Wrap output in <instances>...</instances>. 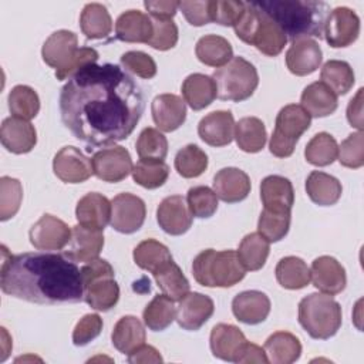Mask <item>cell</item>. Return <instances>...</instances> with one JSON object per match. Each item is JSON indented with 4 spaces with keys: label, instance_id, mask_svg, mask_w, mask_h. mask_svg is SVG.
Returning a JSON list of instances; mask_svg holds the SVG:
<instances>
[{
    "label": "cell",
    "instance_id": "cell-1",
    "mask_svg": "<svg viewBox=\"0 0 364 364\" xmlns=\"http://www.w3.org/2000/svg\"><path fill=\"white\" fill-rule=\"evenodd\" d=\"M58 102L65 128L90 146L128 138L145 108L142 87L124 68L109 63L77 71L61 88Z\"/></svg>",
    "mask_w": 364,
    "mask_h": 364
},
{
    "label": "cell",
    "instance_id": "cell-2",
    "mask_svg": "<svg viewBox=\"0 0 364 364\" xmlns=\"http://www.w3.org/2000/svg\"><path fill=\"white\" fill-rule=\"evenodd\" d=\"M0 286L3 293L38 304L84 300L81 269L65 255L27 252L10 255L1 246Z\"/></svg>",
    "mask_w": 364,
    "mask_h": 364
},
{
    "label": "cell",
    "instance_id": "cell-3",
    "mask_svg": "<svg viewBox=\"0 0 364 364\" xmlns=\"http://www.w3.org/2000/svg\"><path fill=\"white\" fill-rule=\"evenodd\" d=\"M253 4L267 14L291 41L321 38L330 13V6L317 0H262Z\"/></svg>",
    "mask_w": 364,
    "mask_h": 364
},
{
    "label": "cell",
    "instance_id": "cell-4",
    "mask_svg": "<svg viewBox=\"0 0 364 364\" xmlns=\"http://www.w3.org/2000/svg\"><path fill=\"white\" fill-rule=\"evenodd\" d=\"M233 28L243 43L255 46L260 53L269 57L279 55L287 43L283 30L267 14L257 9L253 1L245 3V10Z\"/></svg>",
    "mask_w": 364,
    "mask_h": 364
},
{
    "label": "cell",
    "instance_id": "cell-5",
    "mask_svg": "<svg viewBox=\"0 0 364 364\" xmlns=\"http://www.w3.org/2000/svg\"><path fill=\"white\" fill-rule=\"evenodd\" d=\"M195 280L205 287H232L246 274L235 250H202L192 263Z\"/></svg>",
    "mask_w": 364,
    "mask_h": 364
},
{
    "label": "cell",
    "instance_id": "cell-6",
    "mask_svg": "<svg viewBox=\"0 0 364 364\" xmlns=\"http://www.w3.org/2000/svg\"><path fill=\"white\" fill-rule=\"evenodd\" d=\"M338 301L326 293H311L299 303V323L311 338L327 340L341 327Z\"/></svg>",
    "mask_w": 364,
    "mask_h": 364
},
{
    "label": "cell",
    "instance_id": "cell-7",
    "mask_svg": "<svg viewBox=\"0 0 364 364\" xmlns=\"http://www.w3.org/2000/svg\"><path fill=\"white\" fill-rule=\"evenodd\" d=\"M212 78L216 84L218 98L223 101H245L259 85L257 70L243 57H233L228 64L215 70Z\"/></svg>",
    "mask_w": 364,
    "mask_h": 364
},
{
    "label": "cell",
    "instance_id": "cell-8",
    "mask_svg": "<svg viewBox=\"0 0 364 364\" xmlns=\"http://www.w3.org/2000/svg\"><path fill=\"white\" fill-rule=\"evenodd\" d=\"M311 117L297 104L283 107L277 117L274 131L270 136L269 149L277 158H287L293 154L299 138L309 129Z\"/></svg>",
    "mask_w": 364,
    "mask_h": 364
},
{
    "label": "cell",
    "instance_id": "cell-9",
    "mask_svg": "<svg viewBox=\"0 0 364 364\" xmlns=\"http://www.w3.org/2000/svg\"><path fill=\"white\" fill-rule=\"evenodd\" d=\"M145 202L132 193L124 192L111 200V226L119 233H134L145 222Z\"/></svg>",
    "mask_w": 364,
    "mask_h": 364
},
{
    "label": "cell",
    "instance_id": "cell-10",
    "mask_svg": "<svg viewBox=\"0 0 364 364\" xmlns=\"http://www.w3.org/2000/svg\"><path fill=\"white\" fill-rule=\"evenodd\" d=\"M94 175L104 182H121L132 172V159L124 146L104 148L91 158Z\"/></svg>",
    "mask_w": 364,
    "mask_h": 364
},
{
    "label": "cell",
    "instance_id": "cell-11",
    "mask_svg": "<svg viewBox=\"0 0 364 364\" xmlns=\"http://www.w3.org/2000/svg\"><path fill=\"white\" fill-rule=\"evenodd\" d=\"M323 34L330 47H348L358 38L360 18L348 7H336L327 16Z\"/></svg>",
    "mask_w": 364,
    "mask_h": 364
},
{
    "label": "cell",
    "instance_id": "cell-12",
    "mask_svg": "<svg viewBox=\"0 0 364 364\" xmlns=\"http://www.w3.org/2000/svg\"><path fill=\"white\" fill-rule=\"evenodd\" d=\"M73 229L61 219L46 213L30 229V243L38 250H61L70 243Z\"/></svg>",
    "mask_w": 364,
    "mask_h": 364
},
{
    "label": "cell",
    "instance_id": "cell-13",
    "mask_svg": "<svg viewBox=\"0 0 364 364\" xmlns=\"http://www.w3.org/2000/svg\"><path fill=\"white\" fill-rule=\"evenodd\" d=\"M53 171L65 183H81L94 173L91 159L75 146H64L55 154Z\"/></svg>",
    "mask_w": 364,
    "mask_h": 364
},
{
    "label": "cell",
    "instance_id": "cell-14",
    "mask_svg": "<svg viewBox=\"0 0 364 364\" xmlns=\"http://www.w3.org/2000/svg\"><path fill=\"white\" fill-rule=\"evenodd\" d=\"M213 311L215 304L209 296L192 291L179 300L175 320L183 330L196 331L212 317Z\"/></svg>",
    "mask_w": 364,
    "mask_h": 364
},
{
    "label": "cell",
    "instance_id": "cell-15",
    "mask_svg": "<svg viewBox=\"0 0 364 364\" xmlns=\"http://www.w3.org/2000/svg\"><path fill=\"white\" fill-rule=\"evenodd\" d=\"M192 213L183 196H166L156 209V220L159 228L172 236L183 235L192 226Z\"/></svg>",
    "mask_w": 364,
    "mask_h": 364
},
{
    "label": "cell",
    "instance_id": "cell-16",
    "mask_svg": "<svg viewBox=\"0 0 364 364\" xmlns=\"http://www.w3.org/2000/svg\"><path fill=\"white\" fill-rule=\"evenodd\" d=\"M310 280L321 293L334 296L341 293L347 284L346 270L341 263L331 256H320L313 260Z\"/></svg>",
    "mask_w": 364,
    "mask_h": 364
},
{
    "label": "cell",
    "instance_id": "cell-17",
    "mask_svg": "<svg viewBox=\"0 0 364 364\" xmlns=\"http://www.w3.org/2000/svg\"><path fill=\"white\" fill-rule=\"evenodd\" d=\"M78 51V37L68 30L54 31L43 44L41 55L47 65L55 71L64 70Z\"/></svg>",
    "mask_w": 364,
    "mask_h": 364
},
{
    "label": "cell",
    "instance_id": "cell-18",
    "mask_svg": "<svg viewBox=\"0 0 364 364\" xmlns=\"http://www.w3.org/2000/svg\"><path fill=\"white\" fill-rule=\"evenodd\" d=\"M323 60L318 43L313 38H299L291 41L286 53V65L294 75L303 77L314 73Z\"/></svg>",
    "mask_w": 364,
    "mask_h": 364
},
{
    "label": "cell",
    "instance_id": "cell-19",
    "mask_svg": "<svg viewBox=\"0 0 364 364\" xmlns=\"http://www.w3.org/2000/svg\"><path fill=\"white\" fill-rule=\"evenodd\" d=\"M0 139L3 146L11 154H27L37 142V132L31 122L9 117L3 121L0 128Z\"/></svg>",
    "mask_w": 364,
    "mask_h": 364
},
{
    "label": "cell",
    "instance_id": "cell-20",
    "mask_svg": "<svg viewBox=\"0 0 364 364\" xmlns=\"http://www.w3.org/2000/svg\"><path fill=\"white\" fill-rule=\"evenodd\" d=\"M250 178L239 168H223L213 176V192L226 203H236L250 193Z\"/></svg>",
    "mask_w": 364,
    "mask_h": 364
},
{
    "label": "cell",
    "instance_id": "cell-21",
    "mask_svg": "<svg viewBox=\"0 0 364 364\" xmlns=\"http://www.w3.org/2000/svg\"><path fill=\"white\" fill-rule=\"evenodd\" d=\"M75 218L78 225L102 232L111 220V200L98 192H90L78 200Z\"/></svg>",
    "mask_w": 364,
    "mask_h": 364
},
{
    "label": "cell",
    "instance_id": "cell-22",
    "mask_svg": "<svg viewBox=\"0 0 364 364\" xmlns=\"http://www.w3.org/2000/svg\"><path fill=\"white\" fill-rule=\"evenodd\" d=\"M155 125L164 132L178 129L186 119L185 101L175 94H159L151 104Z\"/></svg>",
    "mask_w": 364,
    "mask_h": 364
},
{
    "label": "cell",
    "instance_id": "cell-23",
    "mask_svg": "<svg viewBox=\"0 0 364 364\" xmlns=\"http://www.w3.org/2000/svg\"><path fill=\"white\" fill-rule=\"evenodd\" d=\"M200 139L210 146L229 145L235 136V119L230 111H213L205 115L198 125Z\"/></svg>",
    "mask_w": 364,
    "mask_h": 364
},
{
    "label": "cell",
    "instance_id": "cell-24",
    "mask_svg": "<svg viewBox=\"0 0 364 364\" xmlns=\"http://www.w3.org/2000/svg\"><path fill=\"white\" fill-rule=\"evenodd\" d=\"M246 341L247 340L239 327L233 324L219 323L210 331L209 346L215 357L223 361L236 363L239 353Z\"/></svg>",
    "mask_w": 364,
    "mask_h": 364
},
{
    "label": "cell",
    "instance_id": "cell-25",
    "mask_svg": "<svg viewBox=\"0 0 364 364\" xmlns=\"http://www.w3.org/2000/svg\"><path fill=\"white\" fill-rule=\"evenodd\" d=\"M232 311L236 320L245 324H259L270 313V299L259 290H246L232 300Z\"/></svg>",
    "mask_w": 364,
    "mask_h": 364
},
{
    "label": "cell",
    "instance_id": "cell-26",
    "mask_svg": "<svg viewBox=\"0 0 364 364\" xmlns=\"http://www.w3.org/2000/svg\"><path fill=\"white\" fill-rule=\"evenodd\" d=\"M260 199L267 210L291 212L294 203L293 185L284 176L269 175L260 183Z\"/></svg>",
    "mask_w": 364,
    "mask_h": 364
},
{
    "label": "cell",
    "instance_id": "cell-27",
    "mask_svg": "<svg viewBox=\"0 0 364 364\" xmlns=\"http://www.w3.org/2000/svg\"><path fill=\"white\" fill-rule=\"evenodd\" d=\"M104 247V235L101 230H92L81 225L73 226V235L68 250L64 255L73 262L88 263L97 259Z\"/></svg>",
    "mask_w": 364,
    "mask_h": 364
},
{
    "label": "cell",
    "instance_id": "cell-28",
    "mask_svg": "<svg viewBox=\"0 0 364 364\" xmlns=\"http://www.w3.org/2000/svg\"><path fill=\"white\" fill-rule=\"evenodd\" d=\"M152 34V20L139 10H128L115 21V37L121 41L148 44Z\"/></svg>",
    "mask_w": 364,
    "mask_h": 364
},
{
    "label": "cell",
    "instance_id": "cell-29",
    "mask_svg": "<svg viewBox=\"0 0 364 364\" xmlns=\"http://www.w3.org/2000/svg\"><path fill=\"white\" fill-rule=\"evenodd\" d=\"M182 95L193 111H200L213 102L218 97V90L212 77L195 73L183 80Z\"/></svg>",
    "mask_w": 364,
    "mask_h": 364
},
{
    "label": "cell",
    "instance_id": "cell-30",
    "mask_svg": "<svg viewBox=\"0 0 364 364\" xmlns=\"http://www.w3.org/2000/svg\"><path fill=\"white\" fill-rule=\"evenodd\" d=\"M301 107L310 117L323 118L331 115L338 105L337 95L321 81L309 84L301 92Z\"/></svg>",
    "mask_w": 364,
    "mask_h": 364
},
{
    "label": "cell",
    "instance_id": "cell-31",
    "mask_svg": "<svg viewBox=\"0 0 364 364\" xmlns=\"http://www.w3.org/2000/svg\"><path fill=\"white\" fill-rule=\"evenodd\" d=\"M146 333L141 320L135 316H124L114 326L111 341L122 354H129L145 343Z\"/></svg>",
    "mask_w": 364,
    "mask_h": 364
},
{
    "label": "cell",
    "instance_id": "cell-32",
    "mask_svg": "<svg viewBox=\"0 0 364 364\" xmlns=\"http://www.w3.org/2000/svg\"><path fill=\"white\" fill-rule=\"evenodd\" d=\"M306 192L316 205L331 206L341 198L343 186L337 178L321 171H313L306 179Z\"/></svg>",
    "mask_w": 364,
    "mask_h": 364
},
{
    "label": "cell",
    "instance_id": "cell-33",
    "mask_svg": "<svg viewBox=\"0 0 364 364\" xmlns=\"http://www.w3.org/2000/svg\"><path fill=\"white\" fill-rule=\"evenodd\" d=\"M264 353L269 363L291 364L300 358L301 344L294 334L289 331H276L266 340Z\"/></svg>",
    "mask_w": 364,
    "mask_h": 364
},
{
    "label": "cell",
    "instance_id": "cell-34",
    "mask_svg": "<svg viewBox=\"0 0 364 364\" xmlns=\"http://www.w3.org/2000/svg\"><path fill=\"white\" fill-rule=\"evenodd\" d=\"M195 54L202 64L220 68L233 58V48L225 37L208 34L198 40Z\"/></svg>",
    "mask_w": 364,
    "mask_h": 364
},
{
    "label": "cell",
    "instance_id": "cell-35",
    "mask_svg": "<svg viewBox=\"0 0 364 364\" xmlns=\"http://www.w3.org/2000/svg\"><path fill=\"white\" fill-rule=\"evenodd\" d=\"M233 138L242 151L247 154H256L266 145V127L257 117H243L235 124Z\"/></svg>",
    "mask_w": 364,
    "mask_h": 364
},
{
    "label": "cell",
    "instance_id": "cell-36",
    "mask_svg": "<svg viewBox=\"0 0 364 364\" xmlns=\"http://www.w3.org/2000/svg\"><path fill=\"white\" fill-rule=\"evenodd\" d=\"M119 299V286L114 277L97 279L84 286V301L97 311L111 310Z\"/></svg>",
    "mask_w": 364,
    "mask_h": 364
},
{
    "label": "cell",
    "instance_id": "cell-37",
    "mask_svg": "<svg viewBox=\"0 0 364 364\" xmlns=\"http://www.w3.org/2000/svg\"><path fill=\"white\" fill-rule=\"evenodd\" d=\"M80 27L87 38H105L112 30L111 16L104 4L88 3L80 16Z\"/></svg>",
    "mask_w": 364,
    "mask_h": 364
},
{
    "label": "cell",
    "instance_id": "cell-38",
    "mask_svg": "<svg viewBox=\"0 0 364 364\" xmlns=\"http://www.w3.org/2000/svg\"><path fill=\"white\" fill-rule=\"evenodd\" d=\"M269 252L270 242L266 237H263L259 232H253L242 239L236 253L246 270L256 272L264 266Z\"/></svg>",
    "mask_w": 364,
    "mask_h": 364
},
{
    "label": "cell",
    "instance_id": "cell-39",
    "mask_svg": "<svg viewBox=\"0 0 364 364\" xmlns=\"http://www.w3.org/2000/svg\"><path fill=\"white\" fill-rule=\"evenodd\" d=\"M274 273L279 284L289 290H299L310 283V269L306 262L297 256L280 259Z\"/></svg>",
    "mask_w": 364,
    "mask_h": 364
},
{
    "label": "cell",
    "instance_id": "cell-40",
    "mask_svg": "<svg viewBox=\"0 0 364 364\" xmlns=\"http://www.w3.org/2000/svg\"><path fill=\"white\" fill-rule=\"evenodd\" d=\"M132 256L138 267L148 270L152 274L173 260L169 249L155 239H146L138 243Z\"/></svg>",
    "mask_w": 364,
    "mask_h": 364
},
{
    "label": "cell",
    "instance_id": "cell-41",
    "mask_svg": "<svg viewBox=\"0 0 364 364\" xmlns=\"http://www.w3.org/2000/svg\"><path fill=\"white\" fill-rule=\"evenodd\" d=\"M320 81L324 82L337 97L347 94L355 81L354 71L347 61L328 60L320 71Z\"/></svg>",
    "mask_w": 364,
    "mask_h": 364
},
{
    "label": "cell",
    "instance_id": "cell-42",
    "mask_svg": "<svg viewBox=\"0 0 364 364\" xmlns=\"http://www.w3.org/2000/svg\"><path fill=\"white\" fill-rule=\"evenodd\" d=\"M176 317L173 300L166 294L155 296L144 309L142 318L145 326L152 331H162L172 324Z\"/></svg>",
    "mask_w": 364,
    "mask_h": 364
},
{
    "label": "cell",
    "instance_id": "cell-43",
    "mask_svg": "<svg viewBox=\"0 0 364 364\" xmlns=\"http://www.w3.org/2000/svg\"><path fill=\"white\" fill-rule=\"evenodd\" d=\"M154 277L161 291L171 297L173 301H179L185 294L189 293V282L182 273L181 267L173 260L155 272Z\"/></svg>",
    "mask_w": 364,
    "mask_h": 364
},
{
    "label": "cell",
    "instance_id": "cell-44",
    "mask_svg": "<svg viewBox=\"0 0 364 364\" xmlns=\"http://www.w3.org/2000/svg\"><path fill=\"white\" fill-rule=\"evenodd\" d=\"M338 145L328 132L316 134L306 145L304 158L314 166H327L337 159Z\"/></svg>",
    "mask_w": 364,
    "mask_h": 364
},
{
    "label": "cell",
    "instance_id": "cell-45",
    "mask_svg": "<svg viewBox=\"0 0 364 364\" xmlns=\"http://www.w3.org/2000/svg\"><path fill=\"white\" fill-rule=\"evenodd\" d=\"M9 109L13 117L30 121L40 111V98L28 85H16L9 92Z\"/></svg>",
    "mask_w": 364,
    "mask_h": 364
},
{
    "label": "cell",
    "instance_id": "cell-46",
    "mask_svg": "<svg viewBox=\"0 0 364 364\" xmlns=\"http://www.w3.org/2000/svg\"><path fill=\"white\" fill-rule=\"evenodd\" d=\"M208 168V155L198 145L189 144L181 148L175 156V169L182 178H198Z\"/></svg>",
    "mask_w": 364,
    "mask_h": 364
},
{
    "label": "cell",
    "instance_id": "cell-47",
    "mask_svg": "<svg viewBox=\"0 0 364 364\" xmlns=\"http://www.w3.org/2000/svg\"><path fill=\"white\" fill-rule=\"evenodd\" d=\"M132 179L139 186L156 189L162 186L169 176V166L164 161L139 159L132 168Z\"/></svg>",
    "mask_w": 364,
    "mask_h": 364
},
{
    "label": "cell",
    "instance_id": "cell-48",
    "mask_svg": "<svg viewBox=\"0 0 364 364\" xmlns=\"http://www.w3.org/2000/svg\"><path fill=\"white\" fill-rule=\"evenodd\" d=\"M135 149L139 159L164 161L168 154V139L159 129L148 127L141 131Z\"/></svg>",
    "mask_w": 364,
    "mask_h": 364
},
{
    "label": "cell",
    "instance_id": "cell-49",
    "mask_svg": "<svg viewBox=\"0 0 364 364\" xmlns=\"http://www.w3.org/2000/svg\"><path fill=\"white\" fill-rule=\"evenodd\" d=\"M23 200L21 182L11 176L0 178V220L6 222L16 216Z\"/></svg>",
    "mask_w": 364,
    "mask_h": 364
},
{
    "label": "cell",
    "instance_id": "cell-50",
    "mask_svg": "<svg viewBox=\"0 0 364 364\" xmlns=\"http://www.w3.org/2000/svg\"><path fill=\"white\" fill-rule=\"evenodd\" d=\"M290 212H272L263 209L259 216L257 230L269 242H279L287 235L290 229Z\"/></svg>",
    "mask_w": 364,
    "mask_h": 364
},
{
    "label": "cell",
    "instance_id": "cell-51",
    "mask_svg": "<svg viewBox=\"0 0 364 364\" xmlns=\"http://www.w3.org/2000/svg\"><path fill=\"white\" fill-rule=\"evenodd\" d=\"M186 203L192 216L208 219L213 216L218 209V196L213 189L208 186H193L188 191Z\"/></svg>",
    "mask_w": 364,
    "mask_h": 364
},
{
    "label": "cell",
    "instance_id": "cell-52",
    "mask_svg": "<svg viewBox=\"0 0 364 364\" xmlns=\"http://www.w3.org/2000/svg\"><path fill=\"white\" fill-rule=\"evenodd\" d=\"M338 162L351 169H358L364 165V134L357 131L350 134L338 146Z\"/></svg>",
    "mask_w": 364,
    "mask_h": 364
},
{
    "label": "cell",
    "instance_id": "cell-53",
    "mask_svg": "<svg viewBox=\"0 0 364 364\" xmlns=\"http://www.w3.org/2000/svg\"><path fill=\"white\" fill-rule=\"evenodd\" d=\"M152 26H154V34L148 41V46L159 51H166L176 46L179 31H178V26L172 20L154 18Z\"/></svg>",
    "mask_w": 364,
    "mask_h": 364
},
{
    "label": "cell",
    "instance_id": "cell-54",
    "mask_svg": "<svg viewBox=\"0 0 364 364\" xmlns=\"http://www.w3.org/2000/svg\"><path fill=\"white\" fill-rule=\"evenodd\" d=\"M121 64L125 70L135 75L149 80L156 74V64L154 58L144 51H127L121 55Z\"/></svg>",
    "mask_w": 364,
    "mask_h": 364
},
{
    "label": "cell",
    "instance_id": "cell-55",
    "mask_svg": "<svg viewBox=\"0 0 364 364\" xmlns=\"http://www.w3.org/2000/svg\"><path fill=\"white\" fill-rule=\"evenodd\" d=\"M245 10V1L210 0L209 11L212 21L220 26H235Z\"/></svg>",
    "mask_w": 364,
    "mask_h": 364
},
{
    "label": "cell",
    "instance_id": "cell-56",
    "mask_svg": "<svg viewBox=\"0 0 364 364\" xmlns=\"http://www.w3.org/2000/svg\"><path fill=\"white\" fill-rule=\"evenodd\" d=\"M102 330V318L95 314H85L80 321L75 324L73 330V343L77 347L87 346L90 341H92L95 337L100 336Z\"/></svg>",
    "mask_w": 364,
    "mask_h": 364
},
{
    "label": "cell",
    "instance_id": "cell-57",
    "mask_svg": "<svg viewBox=\"0 0 364 364\" xmlns=\"http://www.w3.org/2000/svg\"><path fill=\"white\" fill-rule=\"evenodd\" d=\"M98 51L95 48H91V47H81L78 48L77 54L74 55V58L70 61V64L64 68V70H60V71H55V78L63 81V80H70L77 71L82 70L84 67L87 65H91V64H95L97 60H98Z\"/></svg>",
    "mask_w": 364,
    "mask_h": 364
},
{
    "label": "cell",
    "instance_id": "cell-58",
    "mask_svg": "<svg viewBox=\"0 0 364 364\" xmlns=\"http://www.w3.org/2000/svg\"><path fill=\"white\" fill-rule=\"evenodd\" d=\"M179 9L191 26L200 27L212 21L209 1H179Z\"/></svg>",
    "mask_w": 364,
    "mask_h": 364
},
{
    "label": "cell",
    "instance_id": "cell-59",
    "mask_svg": "<svg viewBox=\"0 0 364 364\" xmlns=\"http://www.w3.org/2000/svg\"><path fill=\"white\" fill-rule=\"evenodd\" d=\"M115 272L114 267L104 259H94L88 262L85 266L81 267V277H82V284L87 286L88 283L102 279V277H114Z\"/></svg>",
    "mask_w": 364,
    "mask_h": 364
},
{
    "label": "cell",
    "instance_id": "cell-60",
    "mask_svg": "<svg viewBox=\"0 0 364 364\" xmlns=\"http://www.w3.org/2000/svg\"><path fill=\"white\" fill-rule=\"evenodd\" d=\"M148 13L156 20H172L179 9V1L175 0H159V1H144Z\"/></svg>",
    "mask_w": 364,
    "mask_h": 364
},
{
    "label": "cell",
    "instance_id": "cell-61",
    "mask_svg": "<svg viewBox=\"0 0 364 364\" xmlns=\"http://www.w3.org/2000/svg\"><path fill=\"white\" fill-rule=\"evenodd\" d=\"M363 92L364 90L360 88L357 94L350 100L347 107V119L351 124V127L357 128L358 131H363Z\"/></svg>",
    "mask_w": 364,
    "mask_h": 364
},
{
    "label": "cell",
    "instance_id": "cell-62",
    "mask_svg": "<svg viewBox=\"0 0 364 364\" xmlns=\"http://www.w3.org/2000/svg\"><path fill=\"white\" fill-rule=\"evenodd\" d=\"M128 361L131 364H139V363H162L164 360L155 347L146 346L144 343L142 346H139L138 348H135L132 353L128 354Z\"/></svg>",
    "mask_w": 364,
    "mask_h": 364
},
{
    "label": "cell",
    "instance_id": "cell-63",
    "mask_svg": "<svg viewBox=\"0 0 364 364\" xmlns=\"http://www.w3.org/2000/svg\"><path fill=\"white\" fill-rule=\"evenodd\" d=\"M236 363H239V364H245V363L266 364V363H269V360H267V355L264 353V348H262V347H259L253 343L246 341L245 346L242 347L240 353H239V357H237Z\"/></svg>",
    "mask_w": 364,
    "mask_h": 364
},
{
    "label": "cell",
    "instance_id": "cell-64",
    "mask_svg": "<svg viewBox=\"0 0 364 364\" xmlns=\"http://www.w3.org/2000/svg\"><path fill=\"white\" fill-rule=\"evenodd\" d=\"M1 340H3V343H1V357H0V361H4L7 357H9V351L11 350V338L9 337V334H7V330L4 328V327H1Z\"/></svg>",
    "mask_w": 364,
    "mask_h": 364
}]
</instances>
